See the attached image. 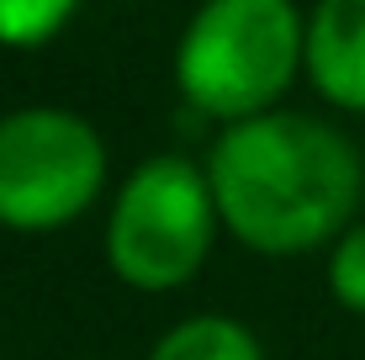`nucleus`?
<instances>
[{"label": "nucleus", "instance_id": "obj_1", "mask_svg": "<svg viewBox=\"0 0 365 360\" xmlns=\"http://www.w3.org/2000/svg\"><path fill=\"white\" fill-rule=\"evenodd\" d=\"M222 233L265 259L329 250L360 217L365 154L344 128L312 111L275 106L228 122L207 148Z\"/></svg>", "mask_w": 365, "mask_h": 360}, {"label": "nucleus", "instance_id": "obj_2", "mask_svg": "<svg viewBox=\"0 0 365 360\" xmlns=\"http://www.w3.org/2000/svg\"><path fill=\"white\" fill-rule=\"evenodd\" d=\"M307 58V11L297 0H201L170 53L180 101L217 128L275 111Z\"/></svg>", "mask_w": 365, "mask_h": 360}, {"label": "nucleus", "instance_id": "obj_3", "mask_svg": "<svg viewBox=\"0 0 365 360\" xmlns=\"http://www.w3.org/2000/svg\"><path fill=\"white\" fill-rule=\"evenodd\" d=\"M222 233L207 165L185 154H148L111 185L101 254L128 292L170 297L191 287Z\"/></svg>", "mask_w": 365, "mask_h": 360}, {"label": "nucleus", "instance_id": "obj_4", "mask_svg": "<svg viewBox=\"0 0 365 360\" xmlns=\"http://www.w3.org/2000/svg\"><path fill=\"white\" fill-rule=\"evenodd\" d=\"M111 148L91 117L69 106L0 111V228L21 239L74 228L106 196Z\"/></svg>", "mask_w": 365, "mask_h": 360}, {"label": "nucleus", "instance_id": "obj_5", "mask_svg": "<svg viewBox=\"0 0 365 360\" xmlns=\"http://www.w3.org/2000/svg\"><path fill=\"white\" fill-rule=\"evenodd\" d=\"M302 80L323 106L365 117V0H318L307 6V58Z\"/></svg>", "mask_w": 365, "mask_h": 360}, {"label": "nucleus", "instance_id": "obj_6", "mask_svg": "<svg viewBox=\"0 0 365 360\" xmlns=\"http://www.w3.org/2000/svg\"><path fill=\"white\" fill-rule=\"evenodd\" d=\"M143 360H265V344L228 313H191L159 334Z\"/></svg>", "mask_w": 365, "mask_h": 360}, {"label": "nucleus", "instance_id": "obj_7", "mask_svg": "<svg viewBox=\"0 0 365 360\" xmlns=\"http://www.w3.org/2000/svg\"><path fill=\"white\" fill-rule=\"evenodd\" d=\"M80 6L85 0H0V48H11V53L48 48L80 16Z\"/></svg>", "mask_w": 365, "mask_h": 360}, {"label": "nucleus", "instance_id": "obj_8", "mask_svg": "<svg viewBox=\"0 0 365 360\" xmlns=\"http://www.w3.org/2000/svg\"><path fill=\"white\" fill-rule=\"evenodd\" d=\"M323 281H329V297L349 318H365V217H355L323 250Z\"/></svg>", "mask_w": 365, "mask_h": 360}]
</instances>
